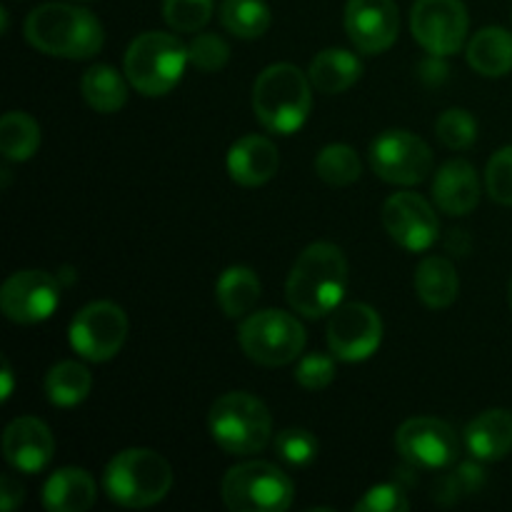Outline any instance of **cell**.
<instances>
[{
    "label": "cell",
    "instance_id": "17",
    "mask_svg": "<svg viewBox=\"0 0 512 512\" xmlns=\"http://www.w3.org/2000/svg\"><path fill=\"white\" fill-rule=\"evenodd\" d=\"M3 455L10 468L35 475L48 468V463L53 460L55 438L43 420L33 418V415H23V418H15L5 428Z\"/></svg>",
    "mask_w": 512,
    "mask_h": 512
},
{
    "label": "cell",
    "instance_id": "28",
    "mask_svg": "<svg viewBox=\"0 0 512 512\" xmlns=\"http://www.w3.org/2000/svg\"><path fill=\"white\" fill-rule=\"evenodd\" d=\"M40 148V125L20 110H10L0 120V150L10 163H25Z\"/></svg>",
    "mask_w": 512,
    "mask_h": 512
},
{
    "label": "cell",
    "instance_id": "16",
    "mask_svg": "<svg viewBox=\"0 0 512 512\" xmlns=\"http://www.w3.org/2000/svg\"><path fill=\"white\" fill-rule=\"evenodd\" d=\"M345 30L360 53H385L400 33L398 5L393 0H348Z\"/></svg>",
    "mask_w": 512,
    "mask_h": 512
},
{
    "label": "cell",
    "instance_id": "32",
    "mask_svg": "<svg viewBox=\"0 0 512 512\" xmlns=\"http://www.w3.org/2000/svg\"><path fill=\"white\" fill-rule=\"evenodd\" d=\"M215 0H163L165 23L178 33H198L213 18Z\"/></svg>",
    "mask_w": 512,
    "mask_h": 512
},
{
    "label": "cell",
    "instance_id": "35",
    "mask_svg": "<svg viewBox=\"0 0 512 512\" xmlns=\"http://www.w3.org/2000/svg\"><path fill=\"white\" fill-rule=\"evenodd\" d=\"M190 65L203 73H218L230 60V45L215 33H200L188 45Z\"/></svg>",
    "mask_w": 512,
    "mask_h": 512
},
{
    "label": "cell",
    "instance_id": "31",
    "mask_svg": "<svg viewBox=\"0 0 512 512\" xmlns=\"http://www.w3.org/2000/svg\"><path fill=\"white\" fill-rule=\"evenodd\" d=\"M485 485V470L478 463H460L453 473L443 475L435 488V500L443 505H453L468 495L480 493Z\"/></svg>",
    "mask_w": 512,
    "mask_h": 512
},
{
    "label": "cell",
    "instance_id": "20",
    "mask_svg": "<svg viewBox=\"0 0 512 512\" xmlns=\"http://www.w3.org/2000/svg\"><path fill=\"white\" fill-rule=\"evenodd\" d=\"M465 448L480 463H495L512 453V413L510 410H485L465 425Z\"/></svg>",
    "mask_w": 512,
    "mask_h": 512
},
{
    "label": "cell",
    "instance_id": "30",
    "mask_svg": "<svg viewBox=\"0 0 512 512\" xmlns=\"http://www.w3.org/2000/svg\"><path fill=\"white\" fill-rule=\"evenodd\" d=\"M315 173L320 180H325L333 188H343V185L355 183L363 173L358 153L345 143L325 145L315 158Z\"/></svg>",
    "mask_w": 512,
    "mask_h": 512
},
{
    "label": "cell",
    "instance_id": "34",
    "mask_svg": "<svg viewBox=\"0 0 512 512\" xmlns=\"http://www.w3.org/2000/svg\"><path fill=\"white\" fill-rule=\"evenodd\" d=\"M440 143L450 150H468L478 138V123L473 115L463 108H450L435 123Z\"/></svg>",
    "mask_w": 512,
    "mask_h": 512
},
{
    "label": "cell",
    "instance_id": "37",
    "mask_svg": "<svg viewBox=\"0 0 512 512\" xmlns=\"http://www.w3.org/2000/svg\"><path fill=\"white\" fill-rule=\"evenodd\" d=\"M355 512H408L410 500L405 490L395 483H383L370 488L358 503L353 505Z\"/></svg>",
    "mask_w": 512,
    "mask_h": 512
},
{
    "label": "cell",
    "instance_id": "8",
    "mask_svg": "<svg viewBox=\"0 0 512 512\" xmlns=\"http://www.w3.org/2000/svg\"><path fill=\"white\" fill-rule=\"evenodd\" d=\"M238 343L253 363L280 368L300 358L305 348V328L290 313L268 308L245 315L238 330Z\"/></svg>",
    "mask_w": 512,
    "mask_h": 512
},
{
    "label": "cell",
    "instance_id": "40",
    "mask_svg": "<svg viewBox=\"0 0 512 512\" xmlns=\"http://www.w3.org/2000/svg\"><path fill=\"white\" fill-rule=\"evenodd\" d=\"M470 235L468 230H450L448 238H445V248L453 255H468L470 253Z\"/></svg>",
    "mask_w": 512,
    "mask_h": 512
},
{
    "label": "cell",
    "instance_id": "36",
    "mask_svg": "<svg viewBox=\"0 0 512 512\" xmlns=\"http://www.w3.org/2000/svg\"><path fill=\"white\" fill-rule=\"evenodd\" d=\"M485 185L495 203L512 205V145L500 148L485 168Z\"/></svg>",
    "mask_w": 512,
    "mask_h": 512
},
{
    "label": "cell",
    "instance_id": "41",
    "mask_svg": "<svg viewBox=\"0 0 512 512\" xmlns=\"http://www.w3.org/2000/svg\"><path fill=\"white\" fill-rule=\"evenodd\" d=\"M0 378H3V390H0V398H3V403H8L10 395H13V368H10L8 358H3V370H0Z\"/></svg>",
    "mask_w": 512,
    "mask_h": 512
},
{
    "label": "cell",
    "instance_id": "38",
    "mask_svg": "<svg viewBox=\"0 0 512 512\" xmlns=\"http://www.w3.org/2000/svg\"><path fill=\"white\" fill-rule=\"evenodd\" d=\"M335 378V360L325 353H310L300 358L295 368V380L305 390H323L333 383Z\"/></svg>",
    "mask_w": 512,
    "mask_h": 512
},
{
    "label": "cell",
    "instance_id": "26",
    "mask_svg": "<svg viewBox=\"0 0 512 512\" xmlns=\"http://www.w3.org/2000/svg\"><path fill=\"white\" fill-rule=\"evenodd\" d=\"M80 93L85 103L98 113H115L128 103V83L113 65H93L80 78Z\"/></svg>",
    "mask_w": 512,
    "mask_h": 512
},
{
    "label": "cell",
    "instance_id": "22",
    "mask_svg": "<svg viewBox=\"0 0 512 512\" xmlns=\"http://www.w3.org/2000/svg\"><path fill=\"white\" fill-rule=\"evenodd\" d=\"M363 75V63L355 53L345 48L320 50L313 58L308 70V78L315 90L325 95H338L353 88Z\"/></svg>",
    "mask_w": 512,
    "mask_h": 512
},
{
    "label": "cell",
    "instance_id": "12",
    "mask_svg": "<svg viewBox=\"0 0 512 512\" xmlns=\"http://www.w3.org/2000/svg\"><path fill=\"white\" fill-rule=\"evenodd\" d=\"M468 8L463 0H415L410 13L413 38L433 58L458 53L468 38Z\"/></svg>",
    "mask_w": 512,
    "mask_h": 512
},
{
    "label": "cell",
    "instance_id": "13",
    "mask_svg": "<svg viewBox=\"0 0 512 512\" xmlns=\"http://www.w3.org/2000/svg\"><path fill=\"white\" fill-rule=\"evenodd\" d=\"M383 343V320L365 303H340L328 320V348L345 363L368 360Z\"/></svg>",
    "mask_w": 512,
    "mask_h": 512
},
{
    "label": "cell",
    "instance_id": "4",
    "mask_svg": "<svg viewBox=\"0 0 512 512\" xmlns=\"http://www.w3.org/2000/svg\"><path fill=\"white\" fill-rule=\"evenodd\" d=\"M103 488L123 508H150L173 488V468L155 450L128 448L108 463Z\"/></svg>",
    "mask_w": 512,
    "mask_h": 512
},
{
    "label": "cell",
    "instance_id": "42",
    "mask_svg": "<svg viewBox=\"0 0 512 512\" xmlns=\"http://www.w3.org/2000/svg\"><path fill=\"white\" fill-rule=\"evenodd\" d=\"M508 300H510V308H512V280H510V290H508Z\"/></svg>",
    "mask_w": 512,
    "mask_h": 512
},
{
    "label": "cell",
    "instance_id": "10",
    "mask_svg": "<svg viewBox=\"0 0 512 512\" xmlns=\"http://www.w3.org/2000/svg\"><path fill=\"white\" fill-rule=\"evenodd\" d=\"M375 175L393 185H418L433 170V150L410 130H385L370 145Z\"/></svg>",
    "mask_w": 512,
    "mask_h": 512
},
{
    "label": "cell",
    "instance_id": "29",
    "mask_svg": "<svg viewBox=\"0 0 512 512\" xmlns=\"http://www.w3.org/2000/svg\"><path fill=\"white\" fill-rule=\"evenodd\" d=\"M220 23L235 38L255 40L270 28V8L265 0H223Z\"/></svg>",
    "mask_w": 512,
    "mask_h": 512
},
{
    "label": "cell",
    "instance_id": "2",
    "mask_svg": "<svg viewBox=\"0 0 512 512\" xmlns=\"http://www.w3.org/2000/svg\"><path fill=\"white\" fill-rule=\"evenodd\" d=\"M25 38L40 53L68 60L93 58L105 43L100 20L90 10L68 3L38 5L25 18Z\"/></svg>",
    "mask_w": 512,
    "mask_h": 512
},
{
    "label": "cell",
    "instance_id": "23",
    "mask_svg": "<svg viewBox=\"0 0 512 512\" xmlns=\"http://www.w3.org/2000/svg\"><path fill=\"white\" fill-rule=\"evenodd\" d=\"M468 63L485 78H503L512 70V33L498 25L478 30L468 43Z\"/></svg>",
    "mask_w": 512,
    "mask_h": 512
},
{
    "label": "cell",
    "instance_id": "18",
    "mask_svg": "<svg viewBox=\"0 0 512 512\" xmlns=\"http://www.w3.org/2000/svg\"><path fill=\"white\" fill-rule=\"evenodd\" d=\"M280 168V153L265 135H245L235 140L228 153V173L243 188H258L275 178Z\"/></svg>",
    "mask_w": 512,
    "mask_h": 512
},
{
    "label": "cell",
    "instance_id": "39",
    "mask_svg": "<svg viewBox=\"0 0 512 512\" xmlns=\"http://www.w3.org/2000/svg\"><path fill=\"white\" fill-rule=\"evenodd\" d=\"M20 503H23V485L15 483L10 475H3V480H0V508L10 512L18 508Z\"/></svg>",
    "mask_w": 512,
    "mask_h": 512
},
{
    "label": "cell",
    "instance_id": "24",
    "mask_svg": "<svg viewBox=\"0 0 512 512\" xmlns=\"http://www.w3.org/2000/svg\"><path fill=\"white\" fill-rule=\"evenodd\" d=\"M460 290V278L455 265L443 255H430L415 268V293L428 308L440 310L455 303Z\"/></svg>",
    "mask_w": 512,
    "mask_h": 512
},
{
    "label": "cell",
    "instance_id": "7",
    "mask_svg": "<svg viewBox=\"0 0 512 512\" xmlns=\"http://www.w3.org/2000/svg\"><path fill=\"white\" fill-rule=\"evenodd\" d=\"M220 495L233 512H283L293 505L295 485L278 465L248 460L225 473Z\"/></svg>",
    "mask_w": 512,
    "mask_h": 512
},
{
    "label": "cell",
    "instance_id": "15",
    "mask_svg": "<svg viewBox=\"0 0 512 512\" xmlns=\"http://www.w3.org/2000/svg\"><path fill=\"white\" fill-rule=\"evenodd\" d=\"M383 228L400 248L423 253L440 238V220L433 205L418 193H395L383 205Z\"/></svg>",
    "mask_w": 512,
    "mask_h": 512
},
{
    "label": "cell",
    "instance_id": "33",
    "mask_svg": "<svg viewBox=\"0 0 512 512\" xmlns=\"http://www.w3.org/2000/svg\"><path fill=\"white\" fill-rule=\"evenodd\" d=\"M275 455L280 460H285L293 468H305V465L313 463L320 453V443L310 430L305 428H288L283 433L275 435L273 440Z\"/></svg>",
    "mask_w": 512,
    "mask_h": 512
},
{
    "label": "cell",
    "instance_id": "9",
    "mask_svg": "<svg viewBox=\"0 0 512 512\" xmlns=\"http://www.w3.org/2000/svg\"><path fill=\"white\" fill-rule=\"evenodd\" d=\"M128 338V318L123 308L110 300L88 303L70 323V345L90 363L113 360Z\"/></svg>",
    "mask_w": 512,
    "mask_h": 512
},
{
    "label": "cell",
    "instance_id": "21",
    "mask_svg": "<svg viewBox=\"0 0 512 512\" xmlns=\"http://www.w3.org/2000/svg\"><path fill=\"white\" fill-rule=\"evenodd\" d=\"M98 498L93 475L83 468H60L43 488V505L50 512H85Z\"/></svg>",
    "mask_w": 512,
    "mask_h": 512
},
{
    "label": "cell",
    "instance_id": "6",
    "mask_svg": "<svg viewBox=\"0 0 512 512\" xmlns=\"http://www.w3.org/2000/svg\"><path fill=\"white\" fill-rule=\"evenodd\" d=\"M208 428L228 455H255L270 443L273 418L263 400L235 390L215 400L208 413Z\"/></svg>",
    "mask_w": 512,
    "mask_h": 512
},
{
    "label": "cell",
    "instance_id": "27",
    "mask_svg": "<svg viewBox=\"0 0 512 512\" xmlns=\"http://www.w3.org/2000/svg\"><path fill=\"white\" fill-rule=\"evenodd\" d=\"M90 388H93L90 370L75 360L55 363L45 375V395L55 408H75L88 398Z\"/></svg>",
    "mask_w": 512,
    "mask_h": 512
},
{
    "label": "cell",
    "instance_id": "3",
    "mask_svg": "<svg viewBox=\"0 0 512 512\" xmlns=\"http://www.w3.org/2000/svg\"><path fill=\"white\" fill-rule=\"evenodd\" d=\"M253 110L265 130L293 135L313 110V83L298 65H268L253 85Z\"/></svg>",
    "mask_w": 512,
    "mask_h": 512
},
{
    "label": "cell",
    "instance_id": "19",
    "mask_svg": "<svg viewBox=\"0 0 512 512\" xmlns=\"http://www.w3.org/2000/svg\"><path fill=\"white\" fill-rule=\"evenodd\" d=\"M433 198L443 213L468 215L480 203V180L473 165L463 158L440 165L433 180Z\"/></svg>",
    "mask_w": 512,
    "mask_h": 512
},
{
    "label": "cell",
    "instance_id": "25",
    "mask_svg": "<svg viewBox=\"0 0 512 512\" xmlns=\"http://www.w3.org/2000/svg\"><path fill=\"white\" fill-rule=\"evenodd\" d=\"M260 290H263L260 278L253 268H245V265L228 268L215 285L218 305L228 318H245L258 303Z\"/></svg>",
    "mask_w": 512,
    "mask_h": 512
},
{
    "label": "cell",
    "instance_id": "1",
    "mask_svg": "<svg viewBox=\"0 0 512 512\" xmlns=\"http://www.w3.org/2000/svg\"><path fill=\"white\" fill-rule=\"evenodd\" d=\"M348 288V260L333 243H313L298 255L285 283V295L303 318H323L343 303Z\"/></svg>",
    "mask_w": 512,
    "mask_h": 512
},
{
    "label": "cell",
    "instance_id": "11",
    "mask_svg": "<svg viewBox=\"0 0 512 512\" xmlns=\"http://www.w3.org/2000/svg\"><path fill=\"white\" fill-rule=\"evenodd\" d=\"M400 458L415 470H445L460 458V435L440 418H410L395 433Z\"/></svg>",
    "mask_w": 512,
    "mask_h": 512
},
{
    "label": "cell",
    "instance_id": "5",
    "mask_svg": "<svg viewBox=\"0 0 512 512\" xmlns=\"http://www.w3.org/2000/svg\"><path fill=\"white\" fill-rule=\"evenodd\" d=\"M188 63V45L183 40L170 33L148 30L128 45L125 78L138 93L158 98L183 80Z\"/></svg>",
    "mask_w": 512,
    "mask_h": 512
},
{
    "label": "cell",
    "instance_id": "14",
    "mask_svg": "<svg viewBox=\"0 0 512 512\" xmlns=\"http://www.w3.org/2000/svg\"><path fill=\"white\" fill-rule=\"evenodd\" d=\"M60 288V280L45 270H18L3 283L0 308L13 323H43L60 305Z\"/></svg>",
    "mask_w": 512,
    "mask_h": 512
}]
</instances>
